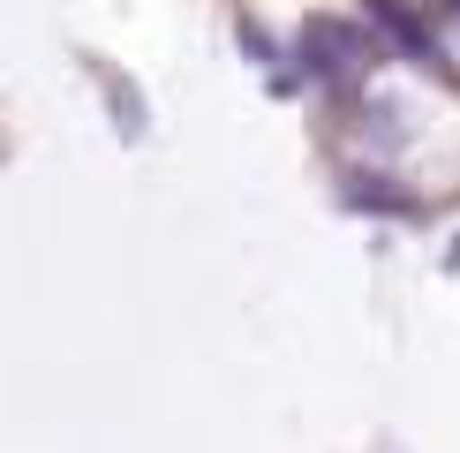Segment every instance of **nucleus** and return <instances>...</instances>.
<instances>
[{
	"instance_id": "2",
	"label": "nucleus",
	"mask_w": 460,
	"mask_h": 453,
	"mask_svg": "<svg viewBox=\"0 0 460 453\" xmlns=\"http://www.w3.org/2000/svg\"><path fill=\"white\" fill-rule=\"evenodd\" d=\"M453 8H460V0H453Z\"/></svg>"
},
{
	"instance_id": "1",
	"label": "nucleus",
	"mask_w": 460,
	"mask_h": 453,
	"mask_svg": "<svg viewBox=\"0 0 460 453\" xmlns=\"http://www.w3.org/2000/svg\"><path fill=\"white\" fill-rule=\"evenodd\" d=\"M370 15H377V23H385V38H393L400 53H415V61H430V46H423V31H415L408 15L393 8V0H370Z\"/></svg>"
}]
</instances>
